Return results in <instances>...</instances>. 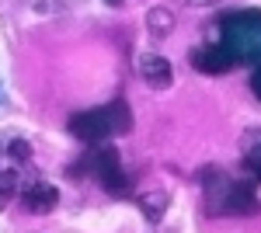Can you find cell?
<instances>
[{"label":"cell","mask_w":261,"mask_h":233,"mask_svg":"<svg viewBox=\"0 0 261 233\" xmlns=\"http://www.w3.org/2000/svg\"><path fill=\"white\" fill-rule=\"evenodd\" d=\"M11 153L18 157V160H24V157H28V146H24V143L18 139V143H11Z\"/></svg>","instance_id":"9c48e42d"},{"label":"cell","mask_w":261,"mask_h":233,"mask_svg":"<svg viewBox=\"0 0 261 233\" xmlns=\"http://www.w3.org/2000/svg\"><path fill=\"white\" fill-rule=\"evenodd\" d=\"M14 192H18V181H14V174H4V171H0V205H4V202H7Z\"/></svg>","instance_id":"ba28073f"},{"label":"cell","mask_w":261,"mask_h":233,"mask_svg":"<svg viewBox=\"0 0 261 233\" xmlns=\"http://www.w3.org/2000/svg\"><path fill=\"white\" fill-rule=\"evenodd\" d=\"M140 209H143L146 219L157 223V219H164V213H167V195H164V192H146L140 198Z\"/></svg>","instance_id":"277c9868"},{"label":"cell","mask_w":261,"mask_h":233,"mask_svg":"<svg viewBox=\"0 0 261 233\" xmlns=\"http://www.w3.org/2000/svg\"><path fill=\"white\" fill-rule=\"evenodd\" d=\"M195 59H199V70H205V73H220V70L230 66V56H223V53H205V56H195Z\"/></svg>","instance_id":"52a82bcc"},{"label":"cell","mask_w":261,"mask_h":233,"mask_svg":"<svg viewBox=\"0 0 261 233\" xmlns=\"http://www.w3.org/2000/svg\"><path fill=\"white\" fill-rule=\"evenodd\" d=\"M70 133L84 143H98V139L112 136V129H108V115H105V108L98 112H81V115L70 118Z\"/></svg>","instance_id":"6da1fadb"},{"label":"cell","mask_w":261,"mask_h":233,"mask_svg":"<svg viewBox=\"0 0 261 233\" xmlns=\"http://www.w3.org/2000/svg\"><path fill=\"white\" fill-rule=\"evenodd\" d=\"M21 198H24V205L32 209V213H49L53 205H56V188L53 185H45V181H32L24 192H21Z\"/></svg>","instance_id":"7a4b0ae2"},{"label":"cell","mask_w":261,"mask_h":233,"mask_svg":"<svg viewBox=\"0 0 261 233\" xmlns=\"http://www.w3.org/2000/svg\"><path fill=\"white\" fill-rule=\"evenodd\" d=\"M146 24H150L157 35H167V32L174 28V14H171V11H164V7H157V11H146Z\"/></svg>","instance_id":"8992f818"},{"label":"cell","mask_w":261,"mask_h":233,"mask_svg":"<svg viewBox=\"0 0 261 233\" xmlns=\"http://www.w3.org/2000/svg\"><path fill=\"white\" fill-rule=\"evenodd\" d=\"M105 115H108V129H112V133H129V129H133V122H129V108H125L122 101L108 105Z\"/></svg>","instance_id":"5b68a950"},{"label":"cell","mask_w":261,"mask_h":233,"mask_svg":"<svg viewBox=\"0 0 261 233\" xmlns=\"http://www.w3.org/2000/svg\"><path fill=\"white\" fill-rule=\"evenodd\" d=\"M140 73L150 87H167V84H171V63L164 56H143Z\"/></svg>","instance_id":"3957f363"}]
</instances>
